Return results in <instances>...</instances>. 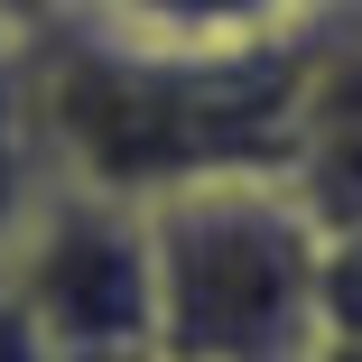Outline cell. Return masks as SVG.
Instances as JSON below:
<instances>
[{
  "instance_id": "cell-1",
  "label": "cell",
  "mask_w": 362,
  "mask_h": 362,
  "mask_svg": "<svg viewBox=\"0 0 362 362\" xmlns=\"http://www.w3.org/2000/svg\"><path fill=\"white\" fill-rule=\"evenodd\" d=\"M307 47L316 28L260 47H149L65 19L28 37L47 158L65 186H93L121 204H158L204 177H279Z\"/></svg>"
},
{
  "instance_id": "cell-2",
  "label": "cell",
  "mask_w": 362,
  "mask_h": 362,
  "mask_svg": "<svg viewBox=\"0 0 362 362\" xmlns=\"http://www.w3.org/2000/svg\"><path fill=\"white\" fill-rule=\"evenodd\" d=\"M325 233L279 177H204L149 204L158 362H316Z\"/></svg>"
},
{
  "instance_id": "cell-3",
  "label": "cell",
  "mask_w": 362,
  "mask_h": 362,
  "mask_svg": "<svg viewBox=\"0 0 362 362\" xmlns=\"http://www.w3.org/2000/svg\"><path fill=\"white\" fill-rule=\"evenodd\" d=\"M10 288L47 334V362H139L158 334V269H149V204L93 186H56L28 233L10 242Z\"/></svg>"
},
{
  "instance_id": "cell-4",
  "label": "cell",
  "mask_w": 362,
  "mask_h": 362,
  "mask_svg": "<svg viewBox=\"0 0 362 362\" xmlns=\"http://www.w3.org/2000/svg\"><path fill=\"white\" fill-rule=\"evenodd\" d=\"M279 186L307 204L316 233H353L362 223V28H344V19H325L316 47H307Z\"/></svg>"
},
{
  "instance_id": "cell-5",
  "label": "cell",
  "mask_w": 362,
  "mask_h": 362,
  "mask_svg": "<svg viewBox=\"0 0 362 362\" xmlns=\"http://www.w3.org/2000/svg\"><path fill=\"white\" fill-rule=\"evenodd\" d=\"M75 19L149 47H260V37L325 28L334 0H75Z\"/></svg>"
},
{
  "instance_id": "cell-6",
  "label": "cell",
  "mask_w": 362,
  "mask_h": 362,
  "mask_svg": "<svg viewBox=\"0 0 362 362\" xmlns=\"http://www.w3.org/2000/svg\"><path fill=\"white\" fill-rule=\"evenodd\" d=\"M56 158H47V130H37V93H28V47L0 56V260L28 233V214L56 195Z\"/></svg>"
},
{
  "instance_id": "cell-7",
  "label": "cell",
  "mask_w": 362,
  "mask_h": 362,
  "mask_svg": "<svg viewBox=\"0 0 362 362\" xmlns=\"http://www.w3.org/2000/svg\"><path fill=\"white\" fill-rule=\"evenodd\" d=\"M316 325H325V344H362V223L325 233V251H316Z\"/></svg>"
},
{
  "instance_id": "cell-8",
  "label": "cell",
  "mask_w": 362,
  "mask_h": 362,
  "mask_svg": "<svg viewBox=\"0 0 362 362\" xmlns=\"http://www.w3.org/2000/svg\"><path fill=\"white\" fill-rule=\"evenodd\" d=\"M0 362H47V334H37V316L19 307L10 269H0Z\"/></svg>"
},
{
  "instance_id": "cell-9",
  "label": "cell",
  "mask_w": 362,
  "mask_h": 362,
  "mask_svg": "<svg viewBox=\"0 0 362 362\" xmlns=\"http://www.w3.org/2000/svg\"><path fill=\"white\" fill-rule=\"evenodd\" d=\"M65 19H75V0H0V28H10L19 47L47 37V28H65Z\"/></svg>"
},
{
  "instance_id": "cell-10",
  "label": "cell",
  "mask_w": 362,
  "mask_h": 362,
  "mask_svg": "<svg viewBox=\"0 0 362 362\" xmlns=\"http://www.w3.org/2000/svg\"><path fill=\"white\" fill-rule=\"evenodd\" d=\"M316 362H362V344H316Z\"/></svg>"
},
{
  "instance_id": "cell-11",
  "label": "cell",
  "mask_w": 362,
  "mask_h": 362,
  "mask_svg": "<svg viewBox=\"0 0 362 362\" xmlns=\"http://www.w3.org/2000/svg\"><path fill=\"white\" fill-rule=\"evenodd\" d=\"M334 19H344V28H362V0H334Z\"/></svg>"
},
{
  "instance_id": "cell-12",
  "label": "cell",
  "mask_w": 362,
  "mask_h": 362,
  "mask_svg": "<svg viewBox=\"0 0 362 362\" xmlns=\"http://www.w3.org/2000/svg\"><path fill=\"white\" fill-rule=\"evenodd\" d=\"M0 56H19V37H10V28H0Z\"/></svg>"
}]
</instances>
